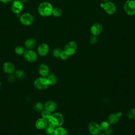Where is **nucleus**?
I'll use <instances>...</instances> for the list:
<instances>
[{
  "instance_id": "obj_21",
  "label": "nucleus",
  "mask_w": 135,
  "mask_h": 135,
  "mask_svg": "<svg viewBox=\"0 0 135 135\" xmlns=\"http://www.w3.org/2000/svg\"><path fill=\"white\" fill-rule=\"evenodd\" d=\"M14 75L16 78L19 80H23L26 78V73L23 70H15L14 72Z\"/></svg>"
},
{
  "instance_id": "obj_27",
  "label": "nucleus",
  "mask_w": 135,
  "mask_h": 135,
  "mask_svg": "<svg viewBox=\"0 0 135 135\" xmlns=\"http://www.w3.org/2000/svg\"><path fill=\"white\" fill-rule=\"evenodd\" d=\"M127 116L130 119H135V108L130 109L128 112Z\"/></svg>"
},
{
  "instance_id": "obj_31",
  "label": "nucleus",
  "mask_w": 135,
  "mask_h": 135,
  "mask_svg": "<svg viewBox=\"0 0 135 135\" xmlns=\"http://www.w3.org/2000/svg\"><path fill=\"white\" fill-rule=\"evenodd\" d=\"M98 41V39L97 36L92 35V36L90 38V43L91 44H94L97 43Z\"/></svg>"
},
{
  "instance_id": "obj_34",
  "label": "nucleus",
  "mask_w": 135,
  "mask_h": 135,
  "mask_svg": "<svg viewBox=\"0 0 135 135\" xmlns=\"http://www.w3.org/2000/svg\"><path fill=\"white\" fill-rule=\"evenodd\" d=\"M12 0H0V1L3 3H5V4H7V3H8L9 2H11Z\"/></svg>"
},
{
  "instance_id": "obj_4",
  "label": "nucleus",
  "mask_w": 135,
  "mask_h": 135,
  "mask_svg": "<svg viewBox=\"0 0 135 135\" xmlns=\"http://www.w3.org/2000/svg\"><path fill=\"white\" fill-rule=\"evenodd\" d=\"M123 9L125 13L129 15H135V1L134 0H127L123 4Z\"/></svg>"
},
{
  "instance_id": "obj_7",
  "label": "nucleus",
  "mask_w": 135,
  "mask_h": 135,
  "mask_svg": "<svg viewBox=\"0 0 135 135\" xmlns=\"http://www.w3.org/2000/svg\"><path fill=\"white\" fill-rule=\"evenodd\" d=\"M23 57L26 61L31 63L35 62L37 59V54L32 50H25L23 54Z\"/></svg>"
},
{
  "instance_id": "obj_6",
  "label": "nucleus",
  "mask_w": 135,
  "mask_h": 135,
  "mask_svg": "<svg viewBox=\"0 0 135 135\" xmlns=\"http://www.w3.org/2000/svg\"><path fill=\"white\" fill-rule=\"evenodd\" d=\"M63 50L65 51L69 56L72 55L74 54L76 52L77 44L74 41H69L64 46Z\"/></svg>"
},
{
  "instance_id": "obj_9",
  "label": "nucleus",
  "mask_w": 135,
  "mask_h": 135,
  "mask_svg": "<svg viewBox=\"0 0 135 135\" xmlns=\"http://www.w3.org/2000/svg\"><path fill=\"white\" fill-rule=\"evenodd\" d=\"M88 130L92 135H98L101 133L102 130L100 125L95 122H91L88 126Z\"/></svg>"
},
{
  "instance_id": "obj_25",
  "label": "nucleus",
  "mask_w": 135,
  "mask_h": 135,
  "mask_svg": "<svg viewBox=\"0 0 135 135\" xmlns=\"http://www.w3.org/2000/svg\"><path fill=\"white\" fill-rule=\"evenodd\" d=\"M25 49L24 48L21 46V45H17L16 46V47L15 48V52L16 54L19 55H23L24 52H25Z\"/></svg>"
},
{
  "instance_id": "obj_23",
  "label": "nucleus",
  "mask_w": 135,
  "mask_h": 135,
  "mask_svg": "<svg viewBox=\"0 0 135 135\" xmlns=\"http://www.w3.org/2000/svg\"><path fill=\"white\" fill-rule=\"evenodd\" d=\"M55 128L53 126L48 123L47 126L44 129L45 133L48 135H53L54 132Z\"/></svg>"
},
{
  "instance_id": "obj_24",
  "label": "nucleus",
  "mask_w": 135,
  "mask_h": 135,
  "mask_svg": "<svg viewBox=\"0 0 135 135\" xmlns=\"http://www.w3.org/2000/svg\"><path fill=\"white\" fill-rule=\"evenodd\" d=\"M62 9L59 8V7H55L53 8L52 13V14L54 16V17H60L62 15Z\"/></svg>"
},
{
  "instance_id": "obj_14",
  "label": "nucleus",
  "mask_w": 135,
  "mask_h": 135,
  "mask_svg": "<svg viewBox=\"0 0 135 135\" xmlns=\"http://www.w3.org/2000/svg\"><path fill=\"white\" fill-rule=\"evenodd\" d=\"M49 68L48 65L45 63H41L38 68V72L41 76L45 77L49 74Z\"/></svg>"
},
{
  "instance_id": "obj_2",
  "label": "nucleus",
  "mask_w": 135,
  "mask_h": 135,
  "mask_svg": "<svg viewBox=\"0 0 135 135\" xmlns=\"http://www.w3.org/2000/svg\"><path fill=\"white\" fill-rule=\"evenodd\" d=\"M53 6L51 3L47 2L41 3L38 6V12L40 15L47 17L52 14Z\"/></svg>"
},
{
  "instance_id": "obj_41",
  "label": "nucleus",
  "mask_w": 135,
  "mask_h": 135,
  "mask_svg": "<svg viewBox=\"0 0 135 135\" xmlns=\"http://www.w3.org/2000/svg\"><path fill=\"white\" fill-rule=\"evenodd\" d=\"M80 135H83V134H80Z\"/></svg>"
},
{
  "instance_id": "obj_15",
  "label": "nucleus",
  "mask_w": 135,
  "mask_h": 135,
  "mask_svg": "<svg viewBox=\"0 0 135 135\" xmlns=\"http://www.w3.org/2000/svg\"><path fill=\"white\" fill-rule=\"evenodd\" d=\"M49 51V45L45 43L40 44L37 47V53L40 56H45Z\"/></svg>"
},
{
  "instance_id": "obj_40",
  "label": "nucleus",
  "mask_w": 135,
  "mask_h": 135,
  "mask_svg": "<svg viewBox=\"0 0 135 135\" xmlns=\"http://www.w3.org/2000/svg\"><path fill=\"white\" fill-rule=\"evenodd\" d=\"M35 135H41V134H35Z\"/></svg>"
},
{
  "instance_id": "obj_18",
  "label": "nucleus",
  "mask_w": 135,
  "mask_h": 135,
  "mask_svg": "<svg viewBox=\"0 0 135 135\" xmlns=\"http://www.w3.org/2000/svg\"><path fill=\"white\" fill-rule=\"evenodd\" d=\"M36 45L35 40L33 38H27L24 42L25 47L28 50H32Z\"/></svg>"
},
{
  "instance_id": "obj_26",
  "label": "nucleus",
  "mask_w": 135,
  "mask_h": 135,
  "mask_svg": "<svg viewBox=\"0 0 135 135\" xmlns=\"http://www.w3.org/2000/svg\"><path fill=\"white\" fill-rule=\"evenodd\" d=\"M62 51V50H61L60 48H55L52 51V54L54 57L58 58V57H60V56Z\"/></svg>"
},
{
  "instance_id": "obj_13",
  "label": "nucleus",
  "mask_w": 135,
  "mask_h": 135,
  "mask_svg": "<svg viewBox=\"0 0 135 135\" xmlns=\"http://www.w3.org/2000/svg\"><path fill=\"white\" fill-rule=\"evenodd\" d=\"M47 124H48L47 120L42 117L38 118L35 123V127L36 128V129L38 130L44 129Z\"/></svg>"
},
{
  "instance_id": "obj_36",
  "label": "nucleus",
  "mask_w": 135,
  "mask_h": 135,
  "mask_svg": "<svg viewBox=\"0 0 135 135\" xmlns=\"http://www.w3.org/2000/svg\"><path fill=\"white\" fill-rule=\"evenodd\" d=\"M103 1L104 3H107V2H110L111 0H102Z\"/></svg>"
},
{
  "instance_id": "obj_30",
  "label": "nucleus",
  "mask_w": 135,
  "mask_h": 135,
  "mask_svg": "<svg viewBox=\"0 0 135 135\" xmlns=\"http://www.w3.org/2000/svg\"><path fill=\"white\" fill-rule=\"evenodd\" d=\"M69 56V54H68L65 51H64V50H62V52L61 53L60 57L62 60H66V59L68 58Z\"/></svg>"
},
{
  "instance_id": "obj_28",
  "label": "nucleus",
  "mask_w": 135,
  "mask_h": 135,
  "mask_svg": "<svg viewBox=\"0 0 135 135\" xmlns=\"http://www.w3.org/2000/svg\"><path fill=\"white\" fill-rule=\"evenodd\" d=\"M109 123L107 121H104L101 122V123L99 124L100 127L101 128V129L102 130H105L107 129H108L109 127Z\"/></svg>"
},
{
  "instance_id": "obj_32",
  "label": "nucleus",
  "mask_w": 135,
  "mask_h": 135,
  "mask_svg": "<svg viewBox=\"0 0 135 135\" xmlns=\"http://www.w3.org/2000/svg\"><path fill=\"white\" fill-rule=\"evenodd\" d=\"M15 79H16V78H15L14 74H8V75L7 76V80L10 83L14 82L15 80Z\"/></svg>"
},
{
  "instance_id": "obj_10",
  "label": "nucleus",
  "mask_w": 135,
  "mask_h": 135,
  "mask_svg": "<svg viewBox=\"0 0 135 135\" xmlns=\"http://www.w3.org/2000/svg\"><path fill=\"white\" fill-rule=\"evenodd\" d=\"M103 8L106 13L109 15H112L114 14L117 11V7L115 5L114 3L111 2V1L104 3V5Z\"/></svg>"
},
{
  "instance_id": "obj_16",
  "label": "nucleus",
  "mask_w": 135,
  "mask_h": 135,
  "mask_svg": "<svg viewBox=\"0 0 135 135\" xmlns=\"http://www.w3.org/2000/svg\"><path fill=\"white\" fill-rule=\"evenodd\" d=\"M44 109L52 113L56 109L57 104L55 102L53 101L49 100L44 103Z\"/></svg>"
},
{
  "instance_id": "obj_22",
  "label": "nucleus",
  "mask_w": 135,
  "mask_h": 135,
  "mask_svg": "<svg viewBox=\"0 0 135 135\" xmlns=\"http://www.w3.org/2000/svg\"><path fill=\"white\" fill-rule=\"evenodd\" d=\"M34 110L37 112H42L44 109V105L42 104V103H41V102H37L36 103H35L33 107Z\"/></svg>"
},
{
  "instance_id": "obj_33",
  "label": "nucleus",
  "mask_w": 135,
  "mask_h": 135,
  "mask_svg": "<svg viewBox=\"0 0 135 135\" xmlns=\"http://www.w3.org/2000/svg\"><path fill=\"white\" fill-rule=\"evenodd\" d=\"M114 132V129L112 127H109L105 130H104V133L106 135H111Z\"/></svg>"
},
{
  "instance_id": "obj_35",
  "label": "nucleus",
  "mask_w": 135,
  "mask_h": 135,
  "mask_svg": "<svg viewBox=\"0 0 135 135\" xmlns=\"http://www.w3.org/2000/svg\"><path fill=\"white\" fill-rule=\"evenodd\" d=\"M104 3H101V4H100V6L103 8V7H104Z\"/></svg>"
},
{
  "instance_id": "obj_17",
  "label": "nucleus",
  "mask_w": 135,
  "mask_h": 135,
  "mask_svg": "<svg viewBox=\"0 0 135 135\" xmlns=\"http://www.w3.org/2000/svg\"><path fill=\"white\" fill-rule=\"evenodd\" d=\"M120 118V117L118 115L117 113H112L108 116L107 121L110 124H114L119 121Z\"/></svg>"
},
{
  "instance_id": "obj_12",
  "label": "nucleus",
  "mask_w": 135,
  "mask_h": 135,
  "mask_svg": "<svg viewBox=\"0 0 135 135\" xmlns=\"http://www.w3.org/2000/svg\"><path fill=\"white\" fill-rule=\"evenodd\" d=\"M102 31L103 26L99 23H94L90 27V32L93 35L98 36L102 33Z\"/></svg>"
},
{
  "instance_id": "obj_3",
  "label": "nucleus",
  "mask_w": 135,
  "mask_h": 135,
  "mask_svg": "<svg viewBox=\"0 0 135 135\" xmlns=\"http://www.w3.org/2000/svg\"><path fill=\"white\" fill-rule=\"evenodd\" d=\"M33 84L35 88L40 90L47 89L49 85L47 78L46 77L41 76L36 78L34 81Z\"/></svg>"
},
{
  "instance_id": "obj_8",
  "label": "nucleus",
  "mask_w": 135,
  "mask_h": 135,
  "mask_svg": "<svg viewBox=\"0 0 135 135\" xmlns=\"http://www.w3.org/2000/svg\"><path fill=\"white\" fill-rule=\"evenodd\" d=\"M23 3L20 0H14L12 2L11 6L12 12L16 14H20V13L23 9Z\"/></svg>"
},
{
  "instance_id": "obj_29",
  "label": "nucleus",
  "mask_w": 135,
  "mask_h": 135,
  "mask_svg": "<svg viewBox=\"0 0 135 135\" xmlns=\"http://www.w3.org/2000/svg\"><path fill=\"white\" fill-rule=\"evenodd\" d=\"M51 114V112H49V111L45 110L44 109V110L41 112V117L43 118H45V119H47V118L50 117V115Z\"/></svg>"
},
{
  "instance_id": "obj_37",
  "label": "nucleus",
  "mask_w": 135,
  "mask_h": 135,
  "mask_svg": "<svg viewBox=\"0 0 135 135\" xmlns=\"http://www.w3.org/2000/svg\"><path fill=\"white\" fill-rule=\"evenodd\" d=\"M22 3H24V2H26L27 1V0H20Z\"/></svg>"
},
{
  "instance_id": "obj_5",
  "label": "nucleus",
  "mask_w": 135,
  "mask_h": 135,
  "mask_svg": "<svg viewBox=\"0 0 135 135\" xmlns=\"http://www.w3.org/2000/svg\"><path fill=\"white\" fill-rule=\"evenodd\" d=\"M34 17L32 14L29 13H26L20 15V21L24 25H30L33 23Z\"/></svg>"
},
{
  "instance_id": "obj_11",
  "label": "nucleus",
  "mask_w": 135,
  "mask_h": 135,
  "mask_svg": "<svg viewBox=\"0 0 135 135\" xmlns=\"http://www.w3.org/2000/svg\"><path fill=\"white\" fill-rule=\"evenodd\" d=\"M2 69L5 73L13 74L15 71V66L12 62H6L3 64Z\"/></svg>"
},
{
  "instance_id": "obj_19",
  "label": "nucleus",
  "mask_w": 135,
  "mask_h": 135,
  "mask_svg": "<svg viewBox=\"0 0 135 135\" xmlns=\"http://www.w3.org/2000/svg\"><path fill=\"white\" fill-rule=\"evenodd\" d=\"M53 135H68L67 130L61 126L55 128Z\"/></svg>"
},
{
  "instance_id": "obj_1",
  "label": "nucleus",
  "mask_w": 135,
  "mask_h": 135,
  "mask_svg": "<svg viewBox=\"0 0 135 135\" xmlns=\"http://www.w3.org/2000/svg\"><path fill=\"white\" fill-rule=\"evenodd\" d=\"M48 123L53 126L55 128L61 126L64 122V117L62 114L59 112L51 113L47 118Z\"/></svg>"
},
{
  "instance_id": "obj_20",
  "label": "nucleus",
  "mask_w": 135,
  "mask_h": 135,
  "mask_svg": "<svg viewBox=\"0 0 135 135\" xmlns=\"http://www.w3.org/2000/svg\"><path fill=\"white\" fill-rule=\"evenodd\" d=\"M47 80L48 81L49 85H53L56 83L57 82V77L53 73H49L47 76Z\"/></svg>"
},
{
  "instance_id": "obj_42",
  "label": "nucleus",
  "mask_w": 135,
  "mask_h": 135,
  "mask_svg": "<svg viewBox=\"0 0 135 135\" xmlns=\"http://www.w3.org/2000/svg\"><path fill=\"white\" fill-rule=\"evenodd\" d=\"M134 1H135V0H134Z\"/></svg>"
},
{
  "instance_id": "obj_38",
  "label": "nucleus",
  "mask_w": 135,
  "mask_h": 135,
  "mask_svg": "<svg viewBox=\"0 0 135 135\" xmlns=\"http://www.w3.org/2000/svg\"><path fill=\"white\" fill-rule=\"evenodd\" d=\"M98 135H106V134H105V133H100Z\"/></svg>"
},
{
  "instance_id": "obj_39",
  "label": "nucleus",
  "mask_w": 135,
  "mask_h": 135,
  "mask_svg": "<svg viewBox=\"0 0 135 135\" xmlns=\"http://www.w3.org/2000/svg\"><path fill=\"white\" fill-rule=\"evenodd\" d=\"M1 80H0V89H1Z\"/></svg>"
}]
</instances>
